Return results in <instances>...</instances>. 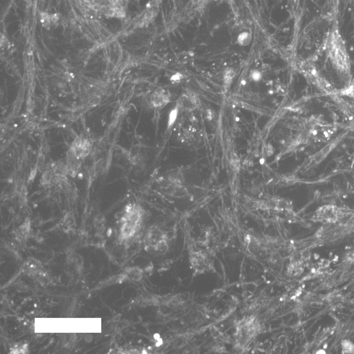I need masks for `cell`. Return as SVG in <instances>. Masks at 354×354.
Masks as SVG:
<instances>
[{
  "mask_svg": "<svg viewBox=\"0 0 354 354\" xmlns=\"http://www.w3.org/2000/svg\"><path fill=\"white\" fill-rule=\"evenodd\" d=\"M237 41H238L239 44L242 45V46L248 45L252 41V35L248 32H243L239 35Z\"/></svg>",
  "mask_w": 354,
  "mask_h": 354,
  "instance_id": "30bf717a",
  "label": "cell"
},
{
  "mask_svg": "<svg viewBox=\"0 0 354 354\" xmlns=\"http://www.w3.org/2000/svg\"><path fill=\"white\" fill-rule=\"evenodd\" d=\"M168 235L158 227H152L146 236V248L151 252H162L168 249Z\"/></svg>",
  "mask_w": 354,
  "mask_h": 354,
  "instance_id": "7a4b0ae2",
  "label": "cell"
},
{
  "mask_svg": "<svg viewBox=\"0 0 354 354\" xmlns=\"http://www.w3.org/2000/svg\"><path fill=\"white\" fill-rule=\"evenodd\" d=\"M259 324L255 319L248 318L239 324L237 332V341L240 347L248 345L259 331Z\"/></svg>",
  "mask_w": 354,
  "mask_h": 354,
  "instance_id": "3957f363",
  "label": "cell"
},
{
  "mask_svg": "<svg viewBox=\"0 0 354 354\" xmlns=\"http://www.w3.org/2000/svg\"><path fill=\"white\" fill-rule=\"evenodd\" d=\"M28 230H29V226L26 223L23 224L21 227H19L17 233H16L17 234V238L19 240H22V239L26 238L28 233Z\"/></svg>",
  "mask_w": 354,
  "mask_h": 354,
  "instance_id": "8fae6325",
  "label": "cell"
},
{
  "mask_svg": "<svg viewBox=\"0 0 354 354\" xmlns=\"http://www.w3.org/2000/svg\"><path fill=\"white\" fill-rule=\"evenodd\" d=\"M334 40L332 43L330 55L334 64L336 65L337 68L342 72H347L349 70V61L347 54L345 53L343 45L340 44V40Z\"/></svg>",
  "mask_w": 354,
  "mask_h": 354,
  "instance_id": "277c9868",
  "label": "cell"
},
{
  "mask_svg": "<svg viewBox=\"0 0 354 354\" xmlns=\"http://www.w3.org/2000/svg\"><path fill=\"white\" fill-rule=\"evenodd\" d=\"M92 151V144L89 140L78 138L73 141L70 148V154L79 160H82L88 156Z\"/></svg>",
  "mask_w": 354,
  "mask_h": 354,
  "instance_id": "5b68a950",
  "label": "cell"
},
{
  "mask_svg": "<svg viewBox=\"0 0 354 354\" xmlns=\"http://www.w3.org/2000/svg\"><path fill=\"white\" fill-rule=\"evenodd\" d=\"M178 104H179L180 107L183 108V109L190 110V109L195 108L197 102L195 97L190 95H184L180 99Z\"/></svg>",
  "mask_w": 354,
  "mask_h": 354,
  "instance_id": "ba28073f",
  "label": "cell"
},
{
  "mask_svg": "<svg viewBox=\"0 0 354 354\" xmlns=\"http://www.w3.org/2000/svg\"><path fill=\"white\" fill-rule=\"evenodd\" d=\"M343 94H345V95L351 96V97H354V84L348 87L347 89H345L343 92Z\"/></svg>",
  "mask_w": 354,
  "mask_h": 354,
  "instance_id": "4fadbf2b",
  "label": "cell"
},
{
  "mask_svg": "<svg viewBox=\"0 0 354 354\" xmlns=\"http://www.w3.org/2000/svg\"><path fill=\"white\" fill-rule=\"evenodd\" d=\"M206 3L207 0H191L192 6H194L195 9L197 10L203 9Z\"/></svg>",
  "mask_w": 354,
  "mask_h": 354,
  "instance_id": "7c38bea8",
  "label": "cell"
},
{
  "mask_svg": "<svg viewBox=\"0 0 354 354\" xmlns=\"http://www.w3.org/2000/svg\"><path fill=\"white\" fill-rule=\"evenodd\" d=\"M190 263L195 270L203 272L208 267V261L206 256L202 252H195L190 257Z\"/></svg>",
  "mask_w": 354,
  "mask_h": 354,
  "instance_id": "8992f818",
  "label": "cell"
},
{
  "mask_svg": "<svg viewBox=\"0 0 354 354\" xmlns=\"http://www.w3.org/2000/svg\"><path fill=\"white\" fill-rule=\"evenodd\" d=\"M170 100L168 92L165 90L155 91L151 97V102L155 107H161L168 104Z\"/></svg>",
  "mask_w": 354,
  "mask_h": 354,
  "instance_id": "52a82bcc",
  "label": "cell"
},
{
  "mask_svg": "<svg viewBox=\"0 0 354 354\" xmlns=\"http://www.w3.org/2000/svg\"><path fill=\"white\" fill-rule=\"evenodd\" d=\"M142 210L138 205L132 204L127 207L124 217L122 233L124 238H130L137 232L141 225Z\"/></svg>",
  "mask_w": 354,
  "mask_h": 354,
  "instance_id": "6da1fadb",
  "label": "cell"
},
{
  "mask_svg": "<svg viewBox=\"0 0 354 354\" xmlns=\"http://www.w3.org/2000/svg\"><path fill=\"white\" fill-rule=\"evenodd\" d=\"M143 272L139 268H132L128 271V277L133 281H138L143 276Z\"/></svg>",
  "mask_w": 354,
  "mask_h": 354,
  "instance_id": "9c48e42d",
  "label": "cell"
}]
</instances>
